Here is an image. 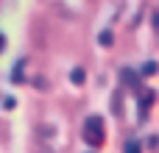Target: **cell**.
<instances>
[{"label":"cell","mask_w":159,"mask_h":153,"mask_svg":"<svg viewBox=\"0 0 159 153\" xmlns=\"http://www.w3.org/2000/svg\"><path fill=\"white\" fill-rule=\"evenodd\" d=\"M120 78H123V84H126V86H131L134 92H140V95H143V84H140V72H137V70L123 67V70H120Z\"/></svg>","instance_id":"2"},{"label":"cell","mask_w":159,"mask_h":153,"mask_svg":"<svg viewBox=\"0 0 159 153\" xmlns=\"http://www.w3.org/2000/svg\"><path fill=\"white\" fill-rule=\"evenodd\" d=\"M126 153H143L140 142H129V145H126Z\"/></svg>","instance_id":"7"},{"label":"cell","mask_w":159,"mask_h":153,"mask_svg":"<svg viewBox=\"0 0 159 153\" xmlns=\"http://www.w3.org/2000/svg\"><path fill=\"white\" fill-rule=\"evenodd\" d=\"M159 70V64L157 61H145V64H143V70H140V72H143V75H154V72H157Z\"/></svg>","instance_id":"5"},{"label":"cell","mask_w":159,"mask_h":153,"mask_svg":"<svg viewBox=\"0 0 159 153\" xmlns=\"http://www.w3.org/2000/svg\"><path fill=\"white\" fill-rule=\"evenodd\" d=\"M81 137H84V142H87L89 148H98V145L103 142V120H101L98 114L87 117V123H84V131H81Z\"/></svg>","instance_id":"1"},{"label":"cell","mask_w":159,"mask_h":153,"mask_svg":"<svg viewBox=\"0 0 159 153\" xmlns=\"http://www.w3.org/2000/svg\"><path fill=\"white\" fill-rule=\"evenodd\" d=\"M101 45H112V33H109V31L101 33Z\"/></svg>","instance_id":"8"},{"label":"cell","mask_w":159,"mask_h":153,"mask_svg":"<svg viewBox=\"0 0 159 153\" xmlns=\"http://www.w3.org/2000/svg\"><path fill=\"white\" fill-rule=\"evenodd\" d=\"M3 47H6V36L0 33V50H3Z\"/></svg>","instance_id":"10"},{"label":"cell","mask_w":159,"mask_h":153,"mask_svg":"<svg viewBox=\"0 0 159 153\" xmlns=\"http://www.w3.org/2000/svg\"><path fill=\"white\" fill-rule=\"evenodd\" d=\"M70 78H73V84H84V70H81V67H75V70L70 72Z\"/></svg>","instance_id":"6"},{"label":"cell","mask_w":159,"mask_h":153,"mask_svg":"<svg viewBox=\"0 0 159 153\" xmlns=\"http://www.w3.org/2000/svg\"><path fill=\"white\" fill-rule=\"evenodd\" d=\"M22 67H25V59H20V61L14 64V70H11V81H20V78H22Z\"/></svg>","instance_id":"4"},{"label":"cell","mask_w":159,"mask_h":153,"mask_svg":"<svg viewBox=\"0 0 159 153\" xmlns=\"http://www.w3.org/2000/svg\"><path fill=\"white\" fill-rule=\"evenodd\" d=\"M3 109H14V98H6L3 100Z\"/></svg>","instance_id":"9"},{"label":"cell","mask_w":159,"mask_h":153,"mask_svg":"<svg viewBox=\"0 0 159 153\" xmlns=\"http://www.w3.org/2000/svg\"><path fill=\"white\" fill-rule=\"evenodd\" d=\"M154 100H157V92H151V89H145V92L140 95V120L148 117V109H151Z\"/></svg>","instance_id":"3"}]
</instances>
